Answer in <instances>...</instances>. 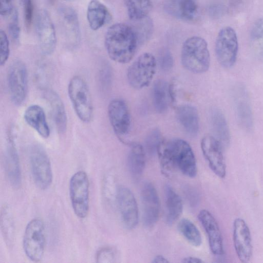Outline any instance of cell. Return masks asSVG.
Masks as SVG:
<instances>
[{"label": "cell", "mask_w": 263, "mask_h": 263, "mask_svg": "<svg viewBox=\"0 0 263 263\" xmlns=\"http://www.w3.org/2000/svg\"><path fill=\"white\" fill-rule=\"evenodd\" d=\"M44 97L49 104L55 126L60 134L67 129V117L64 104L59 95L54 90H45Z\"/></svg>", "instance_id": "20"}, {"label": "cell", "mask_w": 263, "mask_h": 263, "mask_svg": "<svg viewBox=\"0 0 263 263\" xmlns=\"http://www.w3.org/2000/svg\"><path fill=\"white\" fill-rule=\"evenodd\" d=\"M14 0H1V14L6 16L11 14L14 10L13 2Z\"/></svg>", "instance_id": "40"}, {"label": "cell", "mask_w": 263, "mask_h": 263, "mask_svg": "<svg viewBox=\"0 0 263 263\" xmlns=\"http://www.w3.org/2000/svg\"><path fill=\"white\" fill-rule=\"evenodd\" d=\"M177 119L184 130L191 136H195L199 130V116L197 109L188 104L179 106L176 111Z\"/></svg>", "instance_id": "23"}, {"label": "cell", "mask_w": 263, "mask_h": 263, "mask_svg": "<svg viewBox=\"0 0 263 263\" xmlns=\"http://www.w3.org/2000/svg\"><path fill=\"white\" fill-rule=\"evenodd\" d=\"M198 218L208 235L212 253L216 255H222L224 251L221 233L214 216L208 210H202L198 215Z\"/></svg>", "instance_id": "17"}, {"label": "cell", "mask_w": 263, "mask_h": 263, "mask_svg": "<svg viewBox=\"0 0 263 263\" xmlns=\"http://www.w3.org/2000/svg\"><path fill=\"white\" fill-rule=\"evenodd\" d=\"M0 45H1V66H3L7 62L10 54L9 42L6 33L3 30L0 31Z\"/></svg>", "instance_id": "36"}, {"label": "cell", "mask_w": 263, "mask_h": 263, "mask_svg": "<svg viewBox=\"0 0 263 263\" xmlns=\"http://www.w3.org/2000/svg\"><path fill=\"white\" fill-rule=\"evenodd\" d=\"M127 165L130 174L135 177L140 176L145 166V152L139 144H134L128 153Z\"/></svg>", "instance_id": "27"}, {"label": "cell", "mask_w": 263, "mask_h": 263, "mask_svg": "<svg viewBox=\"0 0 263 263\" xmlns=\"http://www.w3.org/2000/svg\"><path fill=\"white\" fill-rule=\"evenodd\" d=\"M210 122L216 138L222 147L229 145L230 141L229 128L224 116L220 110L213 108L210 113Z\"/></svg>", "instance_id": "24"}, {"label": "cell", "mask_w": 263, "mask_h": 263, "mask_svg": "<svg viewBox=\"0 0 263 263\" xmlns=\"http://www.w3.org/2000/svg\"><path fill=\"white\" fill-rule=\"evenodd\" d=\"M235 106L237 117L243 128L249 130L253 126V115L250 104L246 92L240 88L237 93Z\"/></svg>", "instance_id": "26"}, {"label": "cell", "mask_w": 263, "mask_h": 263, "mask_svg": "<svg viewBox=\"0 0 263 263\" xmlns=\"http://www.w3.org/2000/svg\"><path fill=\"white\" fill-rule=\"evenodd\" d=\"M141 200L143 223L147 227H152L157 222L160 211L159 196L152 183L145 182L143 184Z\"/></svg>", "instance_id": "14"}, {"label": "cell", "mask_w": 263, "mask_h": 263, "mask_svg": "<svg viewBox=\"0 0 263 263\" xmlns=\"http://www.w3.org/2000/svg\"><path fill=\"white\" fill-rule=\"evenodd\" d=\"M182 262L184 263H202L204 261L201 259L196 257L187 256L183 258Z\"/></svg>", "instance_id": "42"}, {"label": "cell", "mask_w": 263, "mask_h": 263, "mask_svg": "<svg viewBox=\"0 0 263 263\" xmlns=\"http://www.w3.org/2000/svg\"><path fill=\"white\" fill-rule=\"evenodd\" d=\"M158 59L159 66L163 71H168L173 68V58L168 49H163L159 53Z\"/></svg>", "instance_id": "37"}, {"label": "cell", "mask_w": 263, "mask_h": 263, "mask_svg": "<svg viewBox=\"0 0 263 263\" xmlns=\"http://www.w3.org/2000/svg\"><path fill=\"white\" fill-rule=\"evenodd\" d=\"M7 84L10 97L15 105H21L28 93L27 68L24 62L16 60L10 65L7 73Z\"/></svg>", "instance_id": "6"}, {"label": "cell", "mask_w": 263, "mask_h": 263, "mask_svg": "<svg viewBox=\"0 0 263 263\" xmlns=\"http://www.w3.org/2000/svg\"><path fill=\"white\" fill-rule=\"evenodd\" d=\"M4 167L11 185L15 188L19 187L22 181L20 160L14 140L10 136L4 154Z\"/></svg>", "instance_id": "18"}, {"label": "cell", "mask_w": 263, "mask_h": 263, "mask_svg": "<svg viewBox=\"0 0 263 263\" xmlns=\"http://www.w3.org/2000/svg\"><path fill=\"white\" fill-rule=\"evenodd\" d=\"M163 9L170 15L185 21L193 20L198 10L195 0H166Z\"/></svg>", "instance_id": "19"}, {"label": "cell", "mask_w": 263, "mask_h": 263, "mask_svg": "<svg viewBox=\"0 0 263 263\" xmlns=\"http://www.w3.org/2000/svg\"><path fill=\"white\" fill-rule=\"evenodd\" d=\"M180 233L185 239L194 247H198L202 243L201 234L197 227L187 218L181 219L178 224Z\"/></svg>", "instance_id": "30"}, {"label": "cell", "mask_w": 263, "mask_h": 263, "mask_svg": "<svg viewBox=\"0 0 263 263\" xmlns=\"http://www.w3.org/2000/svg\"><path fill=\"white\" fill-rule=\"evenodd\" d=\"M129 18L134 21L147 17L152 8L151 0H124Z\"/></svg>", "instance_id": "28"}, {"label": "cell", "mask_w": 263, "mask_h": 263, "mask_svg": "<svg viewBox=\"0 0 263 263\" xmlns=\"http://www.w3.org/2000/svg\"><path fill=\"white\" fill-rule=\"evenodd\" d=\"M110 17L107 7L99 0H91L87 9V19L90 28L97 30L103 26Z\"/></svg>", "instance_id": "22"}, {"label": "cell", "mask_w": 263, "mask_h": 263, "mask_svg": "<svg viewBox=\"0 0 263 263\" xmlns=\"http://www.w3.org/2000/svg\"><path fill=\"white\" fill-rule=\"evenodd\" d=\"M162 140V136L159 130L154 129L151 130L147 134L145 141L147 152L151 154L157 152L158 147Z\"/></svg>", "instance_id": "34"}, {"label": "cell", "mask_w": 263, "mask_h": 263, "mask_svg": "<svg viewBox=\"0 0 263 263\" xmlns=\"http://www.w3.org/2000/svg\"><path fill=\"white\" fill-rule=\"evenodd\" d=\"M139 40L134 28L124 23H116L107 29L105 47L109 58L119 63H127L134 57Z\"/></svg>", "instance_id": "1"}, {"label": "cell", "mask_w": 263, "mask_h": 263, "mask_svg": "<svg viewBox=\"0 0 263 263\" xmlns=\"http://www.w3.org/2000/svg\"><path fill=\"white\" fill-rule=\"evenodd\" d=\"M24 22L26 27L30 28L33 16L34 6L32 0H22Z\"/></svg>", "instance_id": "39"}, {"label": "cell", "mask_w": 263, "mask_h": 263, "mask_svg": "<svg viewBox=\"0 0 263 263\" xmlns=\"http://www.w3.org/2000/svg\"><path fill=\"white\" fill-rule=\"evenodd\" d=\"M107 111L114 133L121 141L124 142L131 125V117L127 105L121 99H114L108 104Z\"/></svg>", "instance_id": "11"}, {"label": "cell", "mask_w": 263, "mask_h": 263, "mask_svg": "<svg viewBox=\"0 0 263 263\" xmlns=\"http://www.w3.org/2000/svg\"><path fill=\"white\" fill-rule=\"evenodd\" d=\"M26 122L38 134L44 138L49 137L50 133L45 113L39 105L32 104L28 106L24 114Z\"/></svg>", "instance_id": "21"}, {"label": "cell", "mask_w": 263, "mask_h": 263, "mask_svg": "<svg viewBox=\"0 0 263 263\" xmlns=\"http://www.w3.org/2000/svg\"><path fill=\"white\" fill-rule=\"evenodd\" d=\"M233 242L234 248L239 260L248 262L252 255L251 233L245 220L236 218L233 223Z\"/></svg>", "instance_id": "16"}, {"label": "cell", "mask_w": 263, "mask_h": 263, "mask_svg": "<svg viewBox=\"0 0 263 263\" xmlns=\"http://www.w3.org/2000/svg\"><path fill=\"white\" fill-rule=\"evenodd\" d=\"M29 159L34 181L41 190L47 189L52 181V172L49 157L44 148L33 145L30 149Z\"/></svg>", "instance_id": "8"}, {"label": "cell", "mask_w": 263, "mask_h": 263, "mask_svg": "<svg viewBox=\"0 0 263 263\" xmlns=\"http://www.w3.org/2000/svg\"><path fill=\"white\" fill-rule=\"evenodd\" d=\"M250 44L254 54L263 58V17L257 20L250 33Z\"/></svg>", "instance_id": "31"}, {"label": "cell", "mask_w": 263, "mask_h": 263, "mask_svg": "<svg viewBox=\"0 0 263 263\" xmlns=\"http://www.w3.org/2000/svg\"><path fill=\"white\" fill-rule=\"evenodd\" d=\"M100 77L102 85L105 87H108L111 78V71L108 66L103 67L101 71Z\"/></svg>", "instance_id": "41"}, {"label": "cell", "mask_w": 263, "mask_h": 263, "mask_svg": "<svg viewBox=\"0 0 263 263\" xmlns=\"http://www.w3.org/2000/svg\"><path fill=\"white\" fill-rule=\"evenodd\" d=\"M61 13L67 27L68 33H70L72 41L74 43H78L80 39V27L77 14L74 10L69 7L62 9Z\"/></svg>", "instance_id": "32"}, {"label": "cell", "mask_w": 263, "mask_h": 263, "mask_svg": "<svg viewBox=\"0 0 263 263\" xmlns=\"http://www.w3.org/2000/svg\"><path fill=\"white\" fill-rule=\"evenodd\" d=\"M238 42L235 30L229 26L219 32L215 42V52L220 64L224 68L232 67L236 62Z\"/></svg>", "instance_id": "9"}, {"label": "cell", "mask_w": 263, "mask_h": 263, "mask_svg": "<svg viewBox=\"0 0 263 263\" xmlns=\"http://www.w3.org/2000/svg\"><path fill=\"white\" fill-rule=\"evenodd\" d=\"M36 31L41 51L45 55L51 54L55 49L57 36L53 24L46 10H40L37 14Z\"/></svg>", "instance_id": "13"}, {"label": "cell", "mask_w": 263, "mask_h": 263, "mask_svg": "<svg viewBox=\"0 0 263 263\" xmlns=\"http://www.w3.org/2000/svg\"><path fill=\"white\" fill-rule=\"evenodd\" d=\"M117 253L110 247H105L100 249L96 255V261L99 263H110L116 261Z\"/></svg>", "instance_id": "35"}, {"label": "cell", "mask_w": 263, "mask_h": 263, "mask_svg": "<svg viewBox=\"0 0 263 263\" xmlns=\"http://www.w3.org/2000/svg\"><path fill=\"white\" fill-rule=\"evenodd\" d=\"M12 17L9 24V32L11 39L15 42H18L20 40V30L18 21V13L14 9L11 13Z\"/></svg>", "instance_id": "38"}, {"label": "cell", "mask_w": 263, "mask_h": 263, "mask_svg": "<svg viewBox=\"0 0 263 263\" xmlns=\"http://www.w3.org/2000/svg\"><path fill=\"white\" fill-rule=\"evenodd\" d=\"M165 201L166 221L168 224H172L180 217L183 204L179 195L168 185H166L165 187Z\"/></svg>", "instance_id": "25"}, {"label": "cell", "mask_w": 263, "mask_h": 263, "mask_svg": "<svg viewBox=\"0 0 263 263\" xmlns=\"http://www.w3.org/2000/svg\"><path fill=\"white\" fill-rule=\"evenodd\" d=\"M23 249L27 257L34 262L40 261L44 256L45 230L43 221L34 218L27 224L23 237Z\"/></svg>", "instance_id": "4"}, {"label": "cell", "mask_w": 263, "mask_h": 263, "mask_svg": "<svg viewBox=\"0 0 263 263\" xmlns=\"http://www.w3.org/2000/svg\"><path fill=\"white\" fill-rule=\"evenodd\" d=\"M68 93L78 118L84 123L90 122L93 116V107L85 81L80 76H73L68 83Z\"/></svg>", "instance_id": "3"}, {"label": "cell", "mask_w": 263, "mask_h": 263, "mask_svg": "<svg viewBox=\"0 0 263 263\" xmlns=\"http://www.w3.org/2000/svg\"><path fill=\"white\" fill-rule=\"evenodd\" d=\"M177 168L185 176L193 178L197 173L196 158L192 147L181 139H166Z\"/></svg>", "instance_id": "10"}, {"label": "cell", "mask_w": 263, "mask_h": 263, "mask_svg": "<svg viewBox=\"0 0 263 263\" xmlns=\"http://www.w3.org/2000/svg\"><path fill=\"white\" fill-rule=\"evenodd\" d=\"M181 59L183 66L193 73L206 71L210 65V55L206 41L197 36L186 39L182 45Z\"/></svg>", "instance_id": "2"}, {"label": "cell", "mask_w": 263, "mask_h": 263, "mask_svg": "<svg viewBox=\"0 0 263 263\" xmlns=\"http://www.w3.org/2000/svg\"><path fill=\"white\" fill-rule=\"evenodd\" d=\"M222 146L213 136L207 135L201 141V148L212 171L220 178H224L226 167L222 151Z\"/></svg>", "instance_id": "15"}, {"label": "cell", "mask_w": 263, "mask_h": 263, "mask_svg": "<svg viewBox=\"0 0 263 263\" xmlns=\"http://www.w3.org/2000/svg\"><path fill=\"white\" fill-rule=\"evenodd\" d=\"M167 93L168 88L166 82L157 80L153 85V97L154 107L159 113L164 112L167 108Z\"/></svg>", "instance_id": "29"}, {"label": "cell", "mask_w": 263, "mask_h": 263, "mask_svg": "<svg viewBox=\"0 0 263 263\" xmlns=\"http://www.w3.org/2000/svg\"><path fill=\"white\" fill-rule=\"evenodd\" d=\"M1 228L6 243L11 246L14 240V227L12 213L7 205H4L1 210Z\"/></svg>", "instance_id": "33"}, {"label": "cell", "mask_w": 263, "mask_h": 263, "mask_svg": "<svg viewBox=\"0 0 263 263\" xmlns=\"http://www.w3.org/2000/svg\"><path fill=\"white\" fill-rule=\"evenodd\" d=\"M120 217L123 225L128 230L135 228L138 222V208L135 197L126 187L119 186L116 195Z\"/></svg>", "instance_id": "12"}, {"label": "cell", "mask_w": 263, "mask_h": 263, "mask_svg": "<svg viewBox=\"0 0 263 263\" xmlns=\"http://www.w3.org/2000/svg\"><path fill=\"white\" fill-rule=\"evenodd\" d=\"M156 66L157 61L152 54L145 52L141 54L128 69L129 84L136 89L147 86L155 73Z\"/></svg>", "instance_id": "7"}, {"label": "cell", "mask_w": 263, "mask_h": 263, "mask_svg": "<svg viewBox=\"0 0 263 263\" xmlns=\"http://www.w3.org/2000/svg\"><path fill=\"white\" fill-rule=\"evenodd\" d=\"M89 182L87 174L80 171L71 177L69 195L73 210L78 217L85 218L89 208Z\"/></svg>", "instance_id": "5"}, {"label": "cell", "mask_w": 263, "mask_h": 263, "mask_svg": "<svg viewBox=\"0 0 263 263\" xmlns=\"http://www.w3.org/2000/svg\"><path fill=\"white\" fill-rule=\"evenodd\" d=\"M152 262L153 263H167L169 262V261L164 256L158 255L154 258Z\"/></svg>", "instance_id": "43"}]
</instances>
